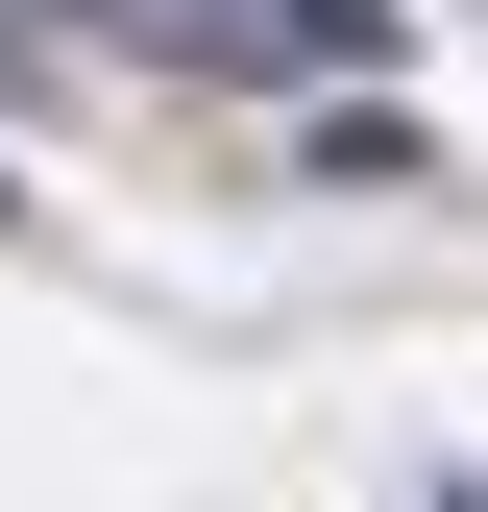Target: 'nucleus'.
Wrapping results in <instances>:
<instances>
[{
	"label": "nucleus",
	"mask_w": 488,
	"mask_h": 512,
	"mask_svg": "<svg viewBox=\"0 0 488 512\" xmlns=\"http://www.w3.org/2000/svg\"><path fill=\"white\" fill-rule=\"evenodd\" d=\"M440 512H488V464H464V488H440Z\"/></svg>",
	"instance_id": "nucleus-1"
}]
</instances>
